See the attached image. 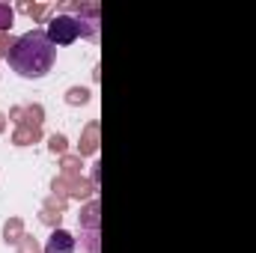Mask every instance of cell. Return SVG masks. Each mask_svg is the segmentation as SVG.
<instances>
[{
	"mask_svg": "<svg viewBox=\"0 0 256 253\" xmlns=\"http://www.w3.org/2000/svg\"><path fill=\"white\" fill-rule=\"evenodd\" d=\"M15 253H45V248L39 244V238H33V236H24V238H21V244L15 248Z\"/></svg>",
	"mask_w": 256,
	"mask_h": 253,
	"instance_id": "2e32d148",
	"label": "cell"
},
{
	"mask_svg": "<svg viewBox=\"0 0 256 253\" xmlns=\"http://www.w3.org/2000/svg\"><path fill=\"white\" fill-rule=\"evenodd\" d=\"M6 60H9L15 74L30 78V80H39V78H45L54 68L57 48L51 45V39H48L45 30H30V33L18 36V42H15V48L9 51Z\"/></svg>",
	"mask_w": 256,
	"mask_h": 253,
	"instance_id": "6da1fadb",
	"label": "cell"
},
{
	"mask_svg": "<svg viewBox=\"0 0 256 253\" xmlns=\"http://www.w3.org/2000/svg\"><path fill=\"white\" fill-rule=\"evenodd\" d=\"M78 248V238L68 232V230H54L51 236H48V244H45V253H74Z\"/></svg>",
	"mask_w": 256,
	"mask_h": 253,
	"instance_id": "8992f818",
	"label": "cell"
},
{
	"mask_svg": "<svg viewBox=\"0 0 256 253\" xmlns=\"http://www.w3.org/2000/svg\"><path fill=\"white\" fill-rule=\"evenodd\" d=\"M9 120H12V126H27V128H42L45 122V108L42 104H18V108H12L9 110Z\"/></svg>",
	"mask_w": 256,
	"mask_h": 253,
	"instance_id": "277c9868",
	"label": "cell"
},
{
	"mask_svg": "<svg viewBox=\"0 0 256 253\" xmlns=\"http://www.w3.org/2000/svg\"><path fill=\"white\" fill-rule=\"evenodd\" d=\"M15 9H18V12H24V15H30L33 21H42V18L51 12V6H48V3H30V0H21Z\"/></svg>",
	"mask_w": 256,
	"mask_h": 253,
	"instance_id": "8fae6325",
	"label": "cell"
},
{
	"mask_svg": "<svg viewBox=\"0 0 256 253\" xmlns=\"http://www.w3.org/2000/svg\"><path fill=\"white\" fill-rule=\"evenodd\" d=\"M24 236H27V232H24V220H21V218H9V220L3 224V242H6V244L18 248Z\"/></svg>",
	"mask_w": 256,
	"mask_h": 253,
	"instance_id": "ba28073f",
	"label": "cell"
},
{
	"mask_svg": "<svg viewBox=\"0 0 256 253\" xmlns=\"http://www.w3.org/2000/svg\"><path fill=\"white\" fill-rule=\"evenodd\" d=\"M6 120H9V116H6V114H0V134L6 131Z\"/></svg>",
	"mask_w": 256,
	"mask_h": 253,
	"instance_id": "ffe728a7",
	"label": "cell"
},
{
	"mask_svg": "<svg viewBox=\"0 0 256 253\" xmlns=\"http://www.w3.org/2000/svg\"><path fill=\"white\" fill-rule=\"evenodd\" d=\"M48 149H51L54 155H60V158H63V155H68V137H66V134H60V131H54V134L48 137Z\"/></svg>",
	"mask_w": 256,
	"mask_h": 253,
	"instance_id": "5bb4252c",
	"label": "cell"
},
{
	"mask_svg": "<svg viewBox=\"0 0 256 253\" xmlns=\"http://www.w3.org/2000/svg\"><path fill=\"white\" fill-rule=\"evenodd\" d=\"M39 220H42L45 226H51V232H54V230H60V224H63V214H57V212H48V208H42V212H39Z\"/></svg>",
	"mask_w": 256,
	"mask_h": 253,
	"instance_id": "ac0fdd59",
	"label": "cell"
},
{
	"mask_svg": "<svg viewBox=\"0 0 256 253\" xmlns=\"http://www.w3.org/2000/svg\"><path fill=\"white\" fill-rule=\"evenodd\" d=\"M66 206H68V200L57 196V194L45 196V202H42V208H48V212H57V214H66Z\"/></svg>",
	"mask_w": 256,
	"mask_h": 253,
	"instance_id": "e0dca14e",
	"label": "cell"
},
{
	"mask_svg": "<svg viewBox=\"0 0 256 253\" xmlns=\"http://www.w3.org/2000/svg\"><path fill=\"white\" fill-rule=\"evenodd\" d=\"M42 140V128H27V126H18L12 131V143L15 146H33Z\"/></svg>",
	"mask_w": 256,
	"mask_h": 253,
	"instance_id": "9c48e42d",
	"label": "cell"
},
{
	"mask_svg": "<svg viewBox=\"0 0 256 253\" xmlns=\"http://www.w3.org/2000/svg\"><path fill=\"white\" fill-rule=\"evenodd\" d=\"M78 224H80V230H102V202H98V196L80 206Z\"/></svg>",
	"mask_w": 256,
	"mask_h": 253,
	"instance_id": "52a82bcc",
	"label": "cell"
},
{
	"mask_svg": "<svg viewBox=\"0 0 256 253\" xmlns=\"http://www.w3.org/2000/svg\"><path fill=\"white\" fill-rule=\"evenodd\" d=\"M60 176H84V158L74 152V155H63L60 158Z\"/></svg>",
	"mask_w": 256,
	"mask_h": 253,
	"instance_id": "30bf717a",
	"label": "cell"
},
{
	"mask_svg": "<svg viewBox=\"0 0 256 253\" xmlns=\"http://www.w3.org/2000/svg\"><path fill=\"white\" fill-rule=\"evenodd\" d=\"M90 98H92V92L86 86H68L66 90V104H72V108H84V104H90Z\"/></svg>",
	"mask_w": 256,
	"mask_h": 253,
	"instance_id": "7c38bea8",
	"label": "cell"
},
{
	"mask_svg": "<svg viewBox=\"0 0 256 253\" xmlns=\"http://www.w3.org/2000/svg\"><path fill=\"white\" fill-rule=\"evenodd\" d=\"M15 42H18L15 36H9V33H0V60H3V57H9V51L15 48Z\"/></svg>",
	"mask_w": 256,
	"mask_h": 253,
	"instance_id": "d6986e66",
	"label": "cell"
},
{
	"mask_svg": "<svg viewBox=\"0 0 256 253\" xmlns=\"http://www.w3.org/2000/svg\"><path fill=\"white\" fill-rule=\"evenodd\" d=\"M51 190L57 194V196H63V200H78V202H90V200H96V194L98 188L86 179V176H54V182H51Z\"/></svg>",
	"mask_w": 256,
	"mask_h": 253,
	"instance_id": "3957f363",
	"label": "cell"
},
{
	"mask_svg": "<svg viewBox=\"0 0 256 253\" xmlns=\"http://www.w3.org/2000/svg\"><path fill=\"white\" fill-rule=\"evenodd\" d=\"M80 244L86 253H102V230H80Z\"/></svg>",
	"mask_w": 256,
	"mask_h": 253,
	"instance_id": "4fadbf2b",
	"label": "cell"
},
{
	"mask_svg": "<svg viewBox=\"0 0 256 253\" xmlns=\"http://www.w3.org/2000/svg\"><path fill=\"white\" fill-rule=\"evenodd\" d=\"M98 122L96 120H90L84 131H80V140H78V155L80 158H86V155H98Z\"/></svg>",
	"mask_w": 256,
	"mask_h": 253,
	"instance_id": "5b68a950",
	"label": "cell"
},
{
	"mask_svg": "<svg viewBox=\"0 0 256 253\" xmlns=\"http://www.w3.org/2000/svg\"><path fill=\"white\" fill-rule=\"evenodd\" d=\"M15 24V9L9 3H0V33H9Z\"/></svg>",
	"mask_w": 256,
	"mask_h": 253,
	"instance_id": "9a60e30c",
	"label": "cell"
},
{
	"mask_svg": "<svg viewBox=\"0 0 256 253\" xmlns=\"http://www.w3.org/2000/svg\"><path fill=\"white\" fill-rule=\"evenodd\" d=\"M45 33H48L51 45L57 48V45H72V42H78L80 36L96 39V36H98V27H92V24H86V21L74 18V15L57 12V15L51 18V24H48V30H45Z\"/></svg>",
	"mask_w": 256,
	"mask_h": 253,
	"instance_id": "7a4b0ae2",
	"label": "cell"
}]
</instances>
